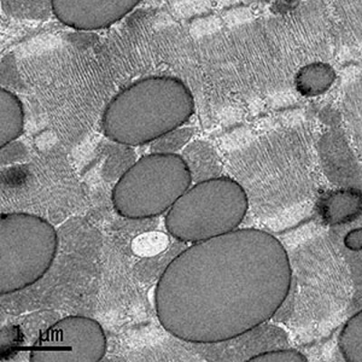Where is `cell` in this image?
I'll return each instance as SVG.
<instances>
[{"mask_svg": "<svg viewBox=\"0 0 362 362\" xmlns=\"http://www.w3.org/2000/svg\"><path fill=\"white\" fill-rule=\"evenodd\" d=\"M0 154H1L2 165L14 163L25 157L27 148L21 141L16 140L2 146Z\"/></svg>", "mask_w": 362, "mask_h": 362, "instance_id": "d6986e66", "label": "cell"}, {"mask_svg": "<svg viewBox=\"0 0 362 362\" xmlns=\"http://www.w3.org/2000/svg\"><path fill=\"white\" fill-rule=\"evenodd\" d=\"M244 187L219 176L197 182L168 210L165 226L171 237L198 243L239 228L248 210Z\"/></svg>", "mask_w": 362, "mask_h": 362, "instance_id": "3957f363", "label": "cell"}, {"mask_svg": "<svg viewBox=\"0 0 362 362\" xmlns=\"http://www.w3.org/2000/svg\"><path fill=\"white\" fill-rule=\"evenodd\" d=\"M192 181L181 155L151 153L119 177L112 189L113 206L126 218H154L169 210Z\"/></svg>", "mask_w": 362, "mask_h": 362, "instance_id": "277c9868", "label": "cell"}, {"mask_svg": "<svg viewBox=\"0 0 362 362\" xmlns=\"http://www.w3.org/2000/svg\"><path fill=\"white\" fill-rule=\"evenodd\" d=\"M319 154L326 175L334 182L342 180L346 170L356 166L346 136L337 129L322 135L319 141Z\"/></svg>", "mask_w": 362, "mask_h": 362, "instance_id": "9c48e42d", "label": "cell"}, {"mask_svg": "<svg viewBox=\"0 0 362 362\" xmlns=\"http://www.w3.org/2000/svg\"><path fill=\"white\" fill-rule=\"evenodd\" d=\"M344 244L351 251L362 250V228L352 229L344 237Z\"/></svg>", "mask_w": 362, "mask_h": 362, "instance_id": "ffe728a7", "label": "cell"}, {"mask_svg": "<svg viewBox=\"0 0 362 362\" xmlns=\"http://www.w3.org/2000/svg\"><path fill=\"white\" fill-rule=\"evenodd\" d=\"M2 11L12 18L45 21L54 15L53 0H1Z\"/></svg>", "mask_w": 362, "mask_h": 362, "instance_id": "5bb4252c", "label": "cell"}, {"mask_svg": "<svg viewBox=\"0 0 362 362\" xmlns=\"http://www.w3.org/2000/svg\"><path fill=\"white\" fill-rule=\"evenodd\" d=\"M316 209L325 225L348 224L362 214V192L354 187L329 189L320 196Z\"/></svg>", "mask_w": 362, "mask_h": 362, "instance_id": "ba28073f", "label": "cell"}, {"mask_svg": "<svg viewBox=\"0 0 362 362\" xmlns=\"http://www.w3.org/2000/svg\"><path fill=\"white\" fill-rule=\"evenodd\" d=\"M292 283L284 245L261 229L238 228L194 243L173 258L155 288V309L174 337L218 344L273 318Z\"/></svg>", "mask_w": 362, "mask_h": 362, "instance_id": "6da1fadb", "label": "cell"}, {"mask_svg": "<svg viewBox=\"0 0 362 362\" xmlns=\"http://www.w3.org/2000/svg\"><path fill=\"white\" fill-rule=\"evenodd\" d=\"M24 110L21 100L11 90L0 92V147L17 140L24 131Z\"/></svg>", "mask_w": 362, "mask_h": 362, "instance_id": "7c38bea8", "label": "cell"}, {"mask_svg": "<svg viewBox=\"0 0 362 362\" xmlns=\"http://www.w3.org/2000/svg\"><path fill=\"white\" fill-rule=\"evenodd\" d=\"M194 112L192 93L182 81L170 76L148 77L112 100L103 113L102 128L110 141L140 146L182 127Z\"/></svg>", "mask_w": 362, "mask_h": 362, "instance_id": "7a4b0ae2", "label": "cell"}, {"mask_svg": "<svg viewBox=\"0 0 362 362\" xmlns=\"http://www.w3.org/2000/svg\"><path fill=\"white\" fill-rule=\"evenodd\" d=\"M181 156L196 183L221 176V161L214 148L209 142L196 141L187 144Z\"/></svg>", "mask_w": 362, "mask_h": 362, "instance_id": "8fae6325", "label": "cell"}, {"mask_svg": "<svg viewBox=\"0 0 362 362\" xmlns=\"http://www.w3.org/2000/svg\"><path fill=\"white\" fill-rule=\"evenodd\" d=\"M56 229L40 216L6 213L0 218V294L32 286L47 274L56 257Z\"/></svg>", "mask_w": 362, "mask_h": 362, "instance_id": "5b68a950", "label": "cell"}, {"mask_svg": "<svg viewBox=\"0 0 362 362\" xmlns=\"http://www.w3.org/2000/svg\"><path fill=\"white\" fill-rule=\"evenodd\" d=\"M194 135V129L180 127L167 132L151 142V153L174 154L186 147Z\"/></svg>", "mask_w": 362, "mask_h": 362, "instance_id": "2e32d148", "label": "cell"}, {"mask_svg": "<svg viewBox=\"0 0 362 362\" xmlns=\"http://www.w3.org/2000/svg\"><path fill=\"white\" fill-rule=\"evenodd\" d=\"M336 80V73L331 64L321 60L312 61L300 66L293 77L297 92L311 98L328 92Z\"/></svg>", "mask_w": 362, "mask_h": 362, "instance_id": "30bf717a", "label": "cell"}, {"mask_svg": "<svg viewBox=\"0 0 362 362\" xmlns=\"http://www.w3.org/2000/svg\"><path fill=\"white\" fill-rule=\"evenodd\" d=\"M338 346L346 361L362 362V310L345 323L339 332Z\"/></svg>", "mask_w": 362, "mask_h": 362, "instance_id": "4fadbf2b", "label": "cell"}, {"mask_svg": "<svg viewBox=\"0 0 362 362\" xmlns=\"http://www.w3.org/2000/svg\"><path fill=\"white\" fill-rule=\"evenodd\" d=\"M1 85L2 87L8 86L14 89L18 86H21L14 57L12 56H6L2 59Z\"/></svg>", "mask_w": 362, "mask_h": 362, "instance_id": "ac0fdd59", "label": "cell"}, {"mask_svg": "<svg viewBox=\"0 0 362 362\" xmlns=\"http://www.w3.org/2000/svg\"><path fill=\"white\" fill-rule=\"evenodd\" d=\"M258 362H306L308 358L302 352L293 349H276L263 351L248 358Z\"/></svg>", "mask_w": 362, "mask_h": 362, "instance_id": "e0dca14e", "label": "cell"}, {"mask_svg": "<svg viewBox=\"0 0 362 362\" xmlns=\"http://www.w3.org/2000/svg\"><path fill=\"white\" fill-rule=\"evenodd\" d=\"M170 244L169 235L160 231H148L137 235L132 241L131 247L135 255L153 257L163 253Z\"/></svg>", "mask_w": 362, "mask_h": 362, "instance_id": "9a60e30c", "label": "cell"}, {"mask_svg": "<svg viewBox=\"0 0 362 362\" xmlns=\"http://www.w3.org/2000/svg\"><path fill=\"white\" fill-rule=\"evenodd\" d=\"M141 0H53L58 21L77 30L110 27L129 14Z\"/></svg>", "mask_w": 362, "mask_h": 362, "instance_id": "52a82bcc", "label": "cell"}, {"mask_svg": "<svg viewBox=\"0 0 362 362\" xmlns=\"http://www.w3.org/2000/svg\"><path fill=\"white\" fill-rule=\"evenodd\" d=\"M107 339L95 320L68 316L42 332L32 346V362H97L105 357Z\"/></svg>", "mask_w": 362, "mask_h": 362, "instance_id": "8992f818", "label": "cell"}]
</instances>
